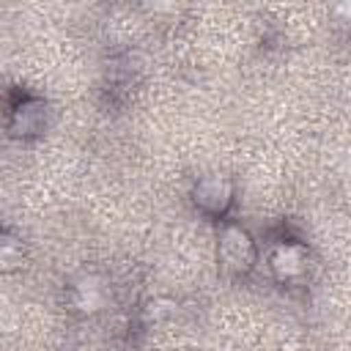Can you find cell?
<instances>
[{
    "instance_id": "cell-1",
    "label": "cell",
    "mask_w": 351,
    "mask_h": 351,
    "mask_svg": "<svg viewBox=\"0 0 351 351\" xmlns=\"http://www.w3.org/2000/svg\"><path fill=\"white\" fill-rule=\"evenodd\" d=\"M255 255H258L255 252V241H252V236L244 228H239L233 222H228V225L219 228V236H217V258H219V266L225 271H230V274H247L252 269V263H255Z\"/></svg>"
},
{
    "instance_id": "cell-2",
    "label": "cell",
    "mask_w": 351,
    "mask_h": 351,
    "mask_svg": "<svg viewBox=\"0 0 351 351\" xmlns=\"http://www.w3.org/2000/svg\"><path fill=\"white\" fill-rule=\"evenodd\" d=\"M192 200L200 211L206 214H225L233 203V184L228 176H219V173H208V176H200L197 184L192 186Z\"/></svg>"
},
{
    "instance_id": "cell-3",
    "label": "cell",
    "mask_w": 351,
    "mask_h": 351,
    "mask_svg": "<svg viewBox=\"0 0 351 351\" xmlns=\"http://www.w3.org/2000/svg\"><path fill=\"white\" fill-rule=\"evenodd\" d=\"M269 269L277 280H293L307 269V247L299 241H280L269 252Z\"/></svg>"
},
{
    "instance_id": "cell-4",
    "label": "cell",
    "mask_w": 351,
    "mask_h": 351,
    "mask_svg": "<svg viewBox=\"0 0 351 351\" xmlns=\"http://www.w3.org/2000/svg\"><path fill=\"white\" fill-rule=\"evenodd\" d=\"M44 123V104L38 99H25L14 112H11V132L19 137L36 134Z\"/></svg>"
},
{
    "instance_id": "cell-5",
    "label": "cell",
    "mask_w": 351,
    "mask_h": 351,
    "mask_svg": "<svg viewBox=\"0 0 351 351\" xmlns=\"http://www.w3.org/2000/svg\"><path fill=\"white\" fill-rule=\"evenodd\" d=\"M71 302L82 313H96L104 304V288L96 277H80L71 285Z\"/></svg>"
}]
</instances>
